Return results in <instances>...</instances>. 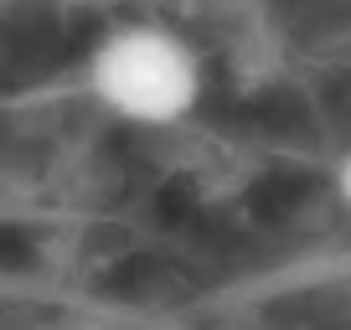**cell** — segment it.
Segmentation results:
<instances>
[{
	"instance_id": "1",
	"label": "cell",
	"mask_w": 351,
	"mask_h": 330,
	"mask_svg": "<svg viewBox=\"0 0 351 330\" xmlns=\"http://www.w3.org/2000/svg\"><path fill=\"white\" fill-rule=\"evenodd\" d=\"M88 88L114 119L160 129L186 119L202 99V57L171 26L130 21L99 36L88 57Z\"/></svg>"
},
{
	"instance_id": "2",
	"label": "cell",
	"mask_w": 351,
	"mask_h": 330,
	"mask_svg": "<svg viewBox=\"0 0 351 330\" xmlns=\"http://www.w3.org/2000/svg\"><path fill=\"white\" fill-rule=\"evenodd\" d=\"M336 196H341V207L351 212V150L336 160Z\"/></svg>"
},
{
	"instance_id": "3",
	"label": "cell",
	"mask_w": 351,
	"mask_h": 330,
	"mask_svg": "<svg viewBox=\"0 0 351 330\" xmlns=\"http://www.w3.org/2000/svg\"><path fill=\"white\" fill-rule=\"evenodd\" d=\"M67 5H104V0H67Z\"/></svg>"
}]
</instances>
